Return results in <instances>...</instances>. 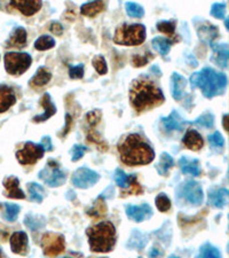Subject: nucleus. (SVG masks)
Instances as JSON below:
<instances>
[{
  "mask_svg": "<svg viewBox=\"0 0 229 258\" xmlns=\"http://www.w3.org/2000/svg\"><path fill=\"white\" fill-rule=\"evenodd\" d=\"M130 101L138 112L149 110L165 101V96L157 86L148 77H139L133 80L130 90Z\"/></svg>",
  "mask_w": 229,
  "mask_h": 258,
  "instance_id": "f257e3e1",
  "label": "nucleus"
},
{
  "mask_svg": "<svg viewBox=\"0 0 229 258\" xmlns=\"http://www.w3.org/2000/svg\"><path fill=\"white\" fill-rule=\"evenodd\" d=\"M120 160L127 165L149 164L155 159L154 149L136 133L128 135L118 145Z\"/></svg>",
  "mask_w": 229,
  "mask_h": 258,
  "instance_id": "f03ea898",
  "label": "nucleus"
},
{
  "mask_svg": "<svg viewBox=\"0 0 229 258\" xmlns=\"http://www.w3.org/2000/svg\"><path fill=\"white\" fill-rule=\"evenodd\" d=\"M190 84L191 88H200L205 98L212 99L224 93L227 87V76L211 68H204L202 71L191 75Z\"/></svg>",
  "mask_w": 229,
  "mask_h": 258,
  "instance_id": "7ed1b4c3",
  "label": "nucleus"
},
{
  "mask_svg": "<svg viewBox=\"0 0 229 258\" xmlns=\"http://www.w3.org/2000/svg\"><path fill=\"white\" fill-rule=\"evenodd\" d=\"M91 250L94 252H109L116 243V228L111 221H100L87 228Z\"/></svg>",
  "mask_w": 229,
  "mask_h": 258,
  "instance_id": "20e7f679",
  "label": "nucleus"
},
{
  "mask_svg": "<svg viewBox=\"0 0 229 258\" xmlns=\"http://www.w3.org/2000/svg\"><path fill=\"white\" fill-rule=\"evenodd\" d=\"M146 39V27L143 24H122L115 32L114 42L117 45H141Z\"/></svg>",
  "mask_w": 229,
  "mask_h": 258,
  "instance_id": "39448f33",
  "label": "nucleus"
},
{
  "mask_svg": "<svg viewBox=\"0 0 229 258\" xmlns=\"http://www.w3.org/2000/svg\"><path fill=\"white\" fill-rule=\"evenodd\" d=\"M5 69L12 76H21L29 69L32 62L30 54L10 52L5 54Z\"/></svg>",
  "mask_w": 229,
  "mask_h": 258,
  "instance_id": "423d86ee",
  "label": "nucleus"
},
{
  "mask_svg": "<svg viewBox=\"0 0 229 258\" xmlns=\"http://www.w3.org/2000/svg\"><path fill=\"white\" fill-rule=\"evenodd\" d=\"M42 248L44 255L55 257L62 253L66 249L64 236L59 233H46L42 237Z\"/></svg>",
  "mask_w": 229,
  "mask_h": 258,
  "instance_id": "0eeeda50",
  "label": "nucleus"
},
{
  "mask_svg": "<svg viewBox=\"0 0 229 258\" xmlns=\"http://www.w3.org/2000/svg\"><path fill=\"white\" fill-rule=\"evenodd\" d=\"M38 177L50 187L61 186L67 179L66 173L60 170L58 163L54 161H50L47 167L39 172Z\"/></svg>",
  "mask_w": 229,
  "mask_h": 258,
  "instance_id": "6e6552de",
  "label": "nucleus"
},
{
  "mask_svg": "<svg viewBox=\"0 0 229 258\" xmlns=\"http://www.w3.org/2000/svg\"><path fill=\"white\" fill-rule=\"evenodd\" d=\"M179 195L190 204L199 205L203 202V189L197 181L187 180L179 187Z\"/></svg>",
  "mask_w": 229,
  "mask_h": 258,
  "instance_id": "1a4fd4ad",
  "label": "nucleus"
},
{
  "mask_svg": "<svg viewBox=\"0 0 229 258\" xmlns=\"http://www.w3.org/2000/svg\"><path fill=\"white\" fill-rule=\"evenodd\" d=\"M44 148L40 145H36L34 143H26L24 147L16 153V157H18L19 162L27 165V164H35L44 156Z\"/></svg>",
  "mask_w": 229,
  "mask_h": 258,
  "instance_id": "9d476101",
  "label": "nucleus"
},
{
  "mask_svg": "<svg viewBox=\"0 0 229 258\" xmlns=\"http://www.w3.org/2000/svg\"><path fill=\"white\" fill-rule=\"evenodd\" d=\"M100 176L91 169L80 168L72 176V184L78 188H90L98 183Z\"/></svg>",
  "mask_w": 229,
  "mask_h": 258,
  "instance_id": "9b49d317",
  "label": "nucleus"
},
{
  "mask_svg": "<svg viewBox=\"0 0 229 258\" xmlns=\"http://www.w3.org/2000/svg\"><path fill=\"white\" fill-rule=\"evenodd\" d=\"M115 181L116 184L122 188H130L127 194H141L142 188L140 186L135 175L127 176L122 169H117L115 172Z\"/></svg>",
  "mask_w": 229,
  "mask_h": 258,
  "instance_id": "f8f14e48",
  "label": "nucleus"
},
{
  "mask_svg": "<svg viewBox=\"0 0 229 258\" xmlns=\"http://www.w3.org/2000/svg\"><path fill=\"white\" fill-rule=\"evenodd\" d=\"M43 3L39 0H14L10 3V7L21 12L23 15L32 16L42 8Z\"/></svg>",
  "mask_w": 229,
  "mask_h": 258,
  "instance_id": "ddd939ff",
  "label": "nucleus"
},
{
  "mask_svg": "<svg viewBox=\"0 0 229 258\" xmlns=\"http://www.w3.org/2000/svg\"><path fill=\"white\" fill-rule=\"evenodd\" d=\"M12 251L18 255H27L29 251V237L24 232H15L11 236Z\"/></svg>",
  "mask_w": 229,
  "mask_h": 258,
  "instance_id": "4468645a",
  "label": "nucleus"
},
{
  "mask_svg": "<svg viewBox=\"0 0 229 258\" xmlns=\"http://www.w3.org/2000/svg\"><path fill=\"white\" fill-rule=\"evenodd\" d=\"M126 215L130 219L141 223L144 219H149L152 216V210L149 204L143 203L142 205H127L126 207Z\"/></svg>",
  "mask_w": 229,
  "mask_h": 258,
  "instance_id": "2eb2a0df",
  "label": "nucleus"
},
{
  "mask_svg": "<svg viewBox=\"0 0 229 258\" xmlns=\"http://www.w3.org/2000/svg\"><path fill=\"white\" fill-rule=\"evenodd\" d=\"M4 187H5V196L11 199H26V194L20 188V180L16 177L10 176L4 179Z\"/></svg>",
  "mask_w": 229,
  "mask_h": 258,
  "instance_id": "dca6fc26",
  "label": "nucleus"
},
{
  "mask_svg": "<svg viewBox=\"0 0 229 258\" xmlns=\"http://www.w3.org/2000/svg\"><path fill=\"white\" fill-rule=\"evenodd\" d=\"M228 189L214 188L208 192V204L216 209H222L228 203Z\"/></svg>",
  "mask_w": 229,
  "mask_h": 258,
  "instance_id": "f3484780",
  "label": "nucleus"
},
{
  "mask_svg": "<svg viewBox=\"0 0 229 258\" xmlns=\"http://www.w3.org/2000/svg\"><path fill=\"white\" fill-rule=\"evenodd\" d=\"M16 102L14 90L10 86L2 84L0 85V114L5 112Z\"/></svg>",
  "mask_w": 229,
  "mask_h": 258,
  "instance_id": "a211bd4d",
  "label": "nucleus"
},
{
  "mask_svg": "<svg viewBox=\"0 0 229 258\" xmlns=\"http://www.w3.org/2000/svg\"><path fill=\"white\" fill-rule=\"evenodd\" d=\"M212 50H213V54L211 56V61L218 64L219 67L226 69L228 67V56H229V50L227 44H221V45H211Z\"/></svg>",
  "mask_w": 229,
  "mask_h": 258,
  "instance_id": "6ab92c4d",
  "label": "nucleus"
},
{
  "mask_svg": "<svg viewBox=\"0 0 229 258\" xmlns=\"http://www.w3.org/2000/svg\"><path fill=\"white\" fill-rule=\"evenodd\" d=\"M40 106L44 108V112L42 115H38L34 117V122L40 123V122H45L48 118H51L56 112V107L53 104L51 100V95L48 93H45L42 99H40Z\"/></svg>",
  "mask_w": 229,
  "mask_h": 258,
  "instance_id": "aec40b11",
  "label": "nucleus"
},
{
  "mask_svg": "<svg viewBox=\"0 0 229 258\" xmlns=\"http://www.w3.org/2000/svg\"><path fill=\"white\" fill-rule=\"evenodd\" d=\"M187 80L181 75H179L178 72H173L171 77V92L172 96L174 100H181L183 93H184V87H186Z\"/></svg>",
  "mask_w": 229,
  "mask_h": 258,
  "instance_id": "412c9836",
  "label": "nucleus"
},
{
  "mask_svg": "<svg viewBox=\"0 0 229 258\" xmlns=\"http://www.w3.org/2000/svg\"><path fill=\"white\" fill-rule=\"evenodd\" d=\"M182 144L188 149H191V151L197 152L203 147L204 140L202 138V136H200L196 130H188L186 132V135H184V137H183Z\"/></svg>",
  "mask_w": 229,
  "mask_h": 258,
  "instance_id": "4be33fe9",
  "label": "nucleus"
},
{
  "mask_svg": "<svg viewBox=\"0 0 229 258\" xmlns=\"http://www.w3.org/2000/svg\"><path fill=\"white\" fill-rule=\"evenodd\" d=\"M27 45V31L23 28H16L11 35L10 39L6 42L7 47H19L22 48Z\"/></svg>",
  "mask_w": 229,
  "mask_h": 258,
  "instance_id": "5701e85b",
  "label": "nucleus"
},
{
  "mask_svg": "<svg viewBox=\"0 0 229 258\" xmlns=\"http://www.w3.org/2000/svg\"><path fill=\"white\" fill-rule=\"evenodd\" d=\"M52 79V74L51 71L47 69L45 67H40L38 68L37 72H36L34 77L30 79V86L31 87H42L44 85H46V84L50 82Z\"/></svg>",
  "mask_w": 229,
  "mask_h": 258,
  "instance_id": "b1692460",
  "label": "nucleus"
},
{
  "mask_svg": "<svg viewBox=\"0 0 229 258\" xmlns=\"http://www.w3.org/2000/svg\"><path fill=\"white\" fill-rule=\"evenodd\" d=\"M179 167L181 169L183 173H188V175L197 177L200 175L199 163L197 160H189L186 156H182L179 160Z\"/></svg>",
  "mask_w": 229,
  "mask_h": 258,
  "instance_id": "393cba45",
  "label": "nucleus"
},
{
  "mask_svg": "<svg viewBox=\"0 0 229 258\" xmlns=\"http://www.w3.org/2000/svg\"><path fill=\"white\" fill-rule=\"evenodd\" d=\"M163 126L165 128L166 132H172V131H180L182 128V123L183 120L182 118L180 117V115L176 112L175 110H173L171 112L170 116H167L166 118L162 119Z\"/></svg>",
  "mask_w": 229,
  "mask_h": 258,
  "instance_id": "a878e982",
  "label": "nucleus"
},
{
  "mask_svg": "<svg viewBox=\"0 0 229 258\" xmlns=\"http://www.w3.org/2000/svg\"><path fill=\"white\" fill-rule=\"evenodd\" d=\"M24 224L26 226L31 229V231H38L46 225V218L44 216L35 215V213H29L24 218Z\"/></svg>",
  "mask_w": 229,
  "mask_h": 258,
  "instance_id": "bb28decb",
  "label": "nucleus"
},
{
  "mask_svg": "<svg viewBox=\"0 0 229 258\" xmlns=\"http://www.w3.org/2000/svg\"><path fill=\"white\" fill-rule=\"evenodd\" d=\"M104 8H106V4L103 2H93L84 4V5L80 7V12H82L83 15L93 18V16L101 13Z\"/></svg>",
  "mask_w": 229,
  "mask_h": 258,
  "instance_id": "cd10ccee",
  "label": "nucleus"
},
{
  "mask_svg": "<svg viewBox=\"0 0 229 258\" xmlns=\"http://www.w3.org/2000/svg\"><path fill=\"white\" fill-rule=\"evenodd\" d=\"M173 43H174V40L163 38V37H156L152 39V42H151L152 47H154L155 50L163 56L168 54V52H170L171 46Z\"/></svg>",
  "mask_w": 229,
  "mask_h": 258,
  "instance_id": "c85d7f7f",
  "label": "nucleus"
},
{
  "mask_svg": "<svg viewBox=\"0 0 229 258\" xmlns=\"http://www.w3.org/2000/svg\"><path fill=\"white\" fill-rule=\"evenodd\" d=\"M198 36L199 38L204 40V42L211 43L212 40H214L219 36L218 29L216 27L211 26V24H205V26L200 27L198 29Z\"/></svg>",
  "mask_w": 229,
  "mask_h": 258,
  "instance_id": "c756f323",
  "label": "nucleus"
},
{
  "mask_svg": "<svg viewBox=\"0 0 229 258\" xmlns=\"http://www.w3.org/2000/svg\"><path fill=\"white\" fill-rule=\"evenodd\" d=\"M87 213L95 219L102 218V217L106 216L107 215V205H106V203H104L103 197L100 196L99 199L94 202L93 207H92L90 210H87Z\"/></svg>",
  "mask_w": 229,
  "mask_h": 258,
  "instance_id": "7c9ffc66",
  "label": "nucleus"
},
{
  "mask_svg": "<svg viewBox=\"0 0 229 258\" xmlns=\"http://www.w3.org/2000/svg\"><path fill=\"white\" fill-rule=\"evenodd\" d=\"M174 165V160L167 153H163L160 155V160L157 164V171L160 176H167L170 169Z\"/></svg>",
  "mask_w": 229,
  "mask_h": 258,
  "instance_id": "2f4dec72",
  "label": "nucleus"
},
{
  "mask_svg": "<svg viewBox=\"0 0 229 258\" xmlns=\"http://www.w3.org/2000/svg\"><path fill=\"white\" fill-rule=\"evenodd\" d=\"M147 242H148L147 236L142 234V233L138 231V229H134L133 233H132L131 237H130V241H128L127 245L130 248L142 249V248H144V245L147 244Z\"/></svg>",
  "mask_w": 229,
  "mask_h": 258,
  "instance_id": "473e14b6",
  "label": "nucleus"
},
{
  "mask_svg": "<svg viewBox=\"0 0 229 258\" xmlns=\"http://www.w3.org/2000/svg\"><path fill=\"white\" fill-rule=\"evenodd\" d=\"M196 258H222V256L218 248L210 243H205L203 247H200L199 253Z\"/></svg>",
  "mask_w": 229,
  "mask_h": 258,
  "instance_id": "72a5a7b5",
  "label": "nucleus"
},
{
  "mask_svg": "<svg viewBox=\"0 0 229 258\" xmlns=\"http://www.w3.org/2000/svg\"><path fill=\"white\" fill-rule=\"evenodd\" d=\"M28 191H29L31 201H34V202H37V203L43 202L45 193H44V188L40 186V185L36 183L28 184Z\"/></svg>",
  "mask_w": 229,
  "mask_h": 258,
  "instance_id": "f704fd0d",
  "label": "nucleus"
},
{
  "mask_svg": "<svg viewBox=\"0 0 229 258\" xmlns=\"http://www.w3.org/2000/svg\"><path fill=\"white\" fill-rule=\"evenodd\" d=\"M55 40L50 36H42L35 42V48L38 51H46L54 47Z\"/></svg>",
  "mask_w": 229,
  "mask_h": 258,
  "instance_id": "c9c22d12",
  "label": "nucleus"
},
{
  "mask_svg": "<svg viewBox=\"0 0 229 258\" xmlns=\"http://www.w3.org/2000/svg\"><path fill=\"white\" fill-rule=\"evenodd\" d=\"M127 14L132 18H142L144 15V10L141 5L135 3H126L125 4Z\"/></svg>",
  "mask_w": 229,
  "mask_h": 258,
  "instance_id": "e433bc0d",
  "label": "nucleus"
},
{
  "mask_svg": "<svg viewBox=\"0 0 229 258\" xmlns=\"http://www.w3.org/2000/svg\"><path fill=\"white\" fill-rule=\"evenodd\" d=\"M5 208L6 210H5V213H4V218H5L7 221H15L20 212L19 205L6 203Z\"/></svg>",
  "mask_w": 229,
  "mask_h": 258,
  "instance_id": "4c0bfd02",
  "label": "nucleus"
},
{
  "mask_svg": "<svg viewBox=\"0 0 229 258\" xmlns=\"http://www.w3.org/2000/svg\"><path fill=\"white\" fill-rule=\"evenodd\" d=\"M92 64L95 68V70L100 75H106L108 72V67L107 62L102 55H96L94 56V59L92 60Z\"/></svg>",
  "mask_w": 229,
  "mask_h": 258,
  "instance_id": "58836bf2",
  "label": "nucleus"
},
{
  "mask_svg": "<svg viewBox=\"0 0 229 258\" xmlns=\"http://www.w3.org/2000/svg\"><path fill=\"white\" fill-rule=\"evenodd\" d=\"M157 29L172 37L175 34V21H160L157 23Z\"/></svg>",
  "mask_w": 229,
  "mask_h": 258,
  "instance_id": "ea45409f",
  "label": "nucleus"
},
{
  "mask_svg": "<svg viewBox=\"0 0 229 258\" xmlns=\"http://www.w3.org/2000/svg\"><path fill=\"white\" fill-rule=\"evenodd\" d=\"M194 124H197L199 126L212 128L214 125V116L210 114V112H207V114L199 116L197 119L194 120Z\"/></svg>",
  "mask_w": 229,
  "mask_h": 258,
  "instance_id": "a19ab883",
  "label": "nucleus"
},
{
  "mask_svg": "<svg viewBox=\"0 0 229 258\" xmlns=\"http://www.w3.org/2000/svg\"><path fill=\"white\" fill-rule=\"evenodd\" d=\"M156 205H157V209L159 211L166 212L171 209V201L165 194L160 193V194H158V196L156 197Z\"/></svg>",
  "mask_w": 229,
  "mask_h": 258,
  "instance_id": "79ce46f5",
  "label": "nucleus"
},
{
  "mask_svg": "<svg viewBox=\"0 0 229 258\" xmlns=\"http://www.w3.org/2000/svg\"><path fill=\"white\" fill-rule=\"evenodd\" d=\"M226 14V4L224 3H216L213 4L211 7V15L214 16L215 19H223Z\"/></svg>",
  "mask_w": 229,
  "mask_h": 258,
  "instance_id": "37998d69",
  "label": "nucleus"
},
{
  "mask_svg": "<svg viewBox=\"0 0 229 258\" xmlns=\"http://www.w3.org/2000/svg\"><path fill=\"white\" fill-rule=\"evenodd\" d=\"M154 58L150 52H146L144 55H135L133 58V64L134 67H143L144 64H147L150 60Z\"/></svg>",
  "mask_w": 229,
  "mask_h": 258,
  "instance_id": "c03bdc74",
  "label": "nucleus"
},
{
  "mask_svg": "<svg viewBox=\"0 0 229 258\" xmlns=\"http://www.w3.org/2000/svg\"><path fill=\"white\" fill-rule=\"evenodd\" d=\"M69 76L71 79H80L84 77V64L78 66H71L69 68Z\"/></svg>",
  "mask_w": 229,
  "mask_h": 258,
  "instance_id": "a18cd8bd",
  "label": "nucleus"
},
{
  "mask_svg": "<svg viewBox=\"0 0 229 258\" xmlns=\"http://www.w3.org/2000/svg\"><path fill=\"white\" fill-rule=\"evenodd\" d=\"M87 148L85 146H82V145H76L72 148V162H77L82 157L85 155Z\"/></svg>",
  "mask_w": 229,
  "mask_h": 258,
  "instance_id": "49530a36",
  "label": "nucleus"
},
{
  "mask_svg": "<svg viewBox=\"0 0 229 258\" xmlns=\"http://www.w3.org/2000/svg\"><path fill=\"white\" fill-rule=\"evenodd\" d=\"M208 141L214 147H223L224 140L219 132H214L212 136H208Z\"/></svg>",
  "mask_w": 229,
  "mask_h": 258,
  "instance_id": "de8ad7c7",
  "label": "nucleus"
},
{
  "mask_svg": "<svg viewBox=\"0 0 229 258\" xmlns=\"http://www.w3.org/2000/svg\"><path fill=\"white\" fill-rule=\"evenodd\" d=\"M87 122L91 124V125H95V124L99 123L100 118H101V114H100L99 110H94V111H91L88 112L87 116Z\"/></svg>",
  "mask_w": 229,
  "mask_h": 258,
  "instance_id": "09e8293b",
  "label": "nucleus"
},
{
  "mask_svg": "<svg viewBox=\"0 0 229 258\" xmlns=\"http://www.w3.org/2000/svg\"><path fill=\"white\" fill-rule=\"evenodd\" d=\"M50 30L52 34H54L55 36H61L63 34V27L59 22H53L51 24Z\"/></svg>",
  "mask_w": 229,
  "mask_h": 258,
  "instance_id": "8fccbe9b",
  "label": "nucleus"
},
{
  "mask_svg": "<svg viewBox=\"0 0 229 258\" xmlns=\"http://www.w3.org/2000/svg\"><path fill=\"white\" fill-rule=\"evenodd\" d=\"M39 145L44 148V151H46V152H51L52 149H53L50 137H44V138L42 139V143H40Z\"/></svg>",
  "mask_w": 229,
  "mask_h": 258,
  "instance_id": "3c124183",
  "label": "nucleus"
},
{
  "mask_svg": "<svg viewBox=\"0 0 229 258\" xmlns=\"http://www.w3.org/2000/svg\"><path fill=\"white\" fill-rule=\"evenodd\" d=\"M66 118H67V126L63 128V132L61 133V136L67 135L68 131H69V128H70V125H71V117H70V115H67Z\"/></svg>",
  "mask_w": 229,
  "mask_h": 258,
  "instance_id": "603ef678",
  "label": "nucleus"
},
{
  "mask_svg": "<svg viewBox=\"0 0 229 258\" xmlns=\"http://www.w3.org/2000/svg\"><path fill=\"white\" fill-rule=\"evenodd\" d=\"M159 257V250L156 248H152V250L149 255V258H158Z\"/></svg>",
  "mask_w": 229,
  "mask_h": 258,
  "instance_id": "864d4df0",
  "label": "nucleus"
},
{
  "mask_svg": "<svg viewBox=\"0 0 229 258\" xmlns=\"http://www.w3.org/2000/svg\"><path fill=\"white\" fill-rule=\"evenodd\" d=\"M227 120H228V115H224L223 116V128L224 130H228V126H227Z\"/></svg>",
  "mask_w": 229,
  "mask_h": 258,
  "instance_id": "5fc2aeb1",
  "label": "nucleus"
},
{
  "mask_svg": "<svg viewBox=\"0 0 229 258\" xmlns=\"http://www.w3.org/2000/svg\"><path fill=\"white\" fill-rule=\"evenodd\" d=\"M226 28L228 29V19H226Z\"/></svg>",
  "mask_w": 229,
  "mask_h": 258,
  "instance_id": "6e6d98bb",
  "label": "nucleus"
},
{
  "mask_svg": "<svg viewBox=\"0 0 229 258\" xmlns=\"http://www.w3.org/2000/svg\"><path fill=\"white\" fill-rule=\"evenodd\" d=\"M170 258H179L178 256H174V255H172V256H170Z\"/></svg>",
  "mask_w": 229,
  "mask_h": 258,
  "instance_id": "4d7b16f0",
  "label": "nucleus"
},
{
  "mask_svg": "<svg viewBox=\"0 0 229 258\" xmlns=\"http://www.w3.org/2000/svg\"><path fill=\"white\" fill-rule=\"evenodd\" d=\"M3 257V252H2V249H0V258Z\"/></svg>",
  "mask_w": 229,
  "mask_h": 258,
  "instance_id": "13d9d810",
  "label": "nucleus"
},
{
  "mask_svg": "<svg viewBox=\"0 0 229 258\" xmlns=\"http://www.w3.org/2000/svg\"><path fill=\"white\" fill-rule=\"evenodd\" d=\"M64 258H70V257H64Z\"/></svg>",
  "mask_w": 229,
  "mask_h": 258,
  "instance_id": "bf43d9fd",
  "label": "nucleus"
},
{
  "mask_svg": "<svg viewBox=\"0 0 229 258\" xmlns=\"http://www.w3.org/2000/svg\"><path fill=\"white\" fill-rule=\"evenodd\" d=\"M0 208H2V204H0Z\"/></svg>",
  "mask_w": 229,
  "mask_h": 258,
  "instance_id": "052dcab7",
  "label": "nucleus"
},
{
  "mask_svg": "<svg viewBox=\"0 0 229 258\" xmlns=\"http://www.w3.org/2000/svg\"><path fill=\"white\" fill-rule=\"evenodd\" d=\"M103 258H107V257H103Z\"/></svg>",
  "mask_w": 229,
  "mask_h": 258,
  "instance_id": "680f3d73",
  "label": "nucleus"
}]
</instances>
